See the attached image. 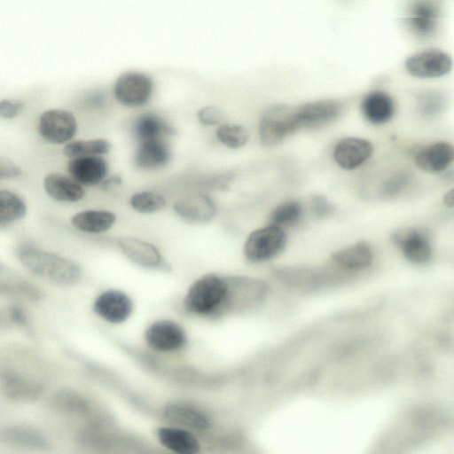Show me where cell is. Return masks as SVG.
Listing matches in <instances>:
<instances>
[{"mask_svg":"<svg viewBox=\"0 0 454 454\" xmlns=\"http://www.w3.org/2000/svg\"><path fill=\"white\" fill-rule=\"evenodd\" d=\"M18 259L33 275L58 286H72L81 278L80 267L52 252L32 247L19 249Z\"/></svg>","mask_w":454,"mask_h":454,"instance_id":"6da1fadb","label":"cell"},{"mask_svg":"<svg viewBox=\"0 0 454 454\" xmlns=\"http://www.w3.org/2000/svg\"><path fill=\"white\" fill-rule=\"evenodd\" d=\"M228 283L215 274H207L195 280L184 300L185 309L196 315L215 311L228 297Z\"/></svg>","mask_w":454,"mask_h":454,"instance_id":"7a4b0ae2","label":"cell"},{"mask_svg":"<svg viewBox=\"0 0 454 454\" xmlns=\"http://www.w3.org/2000/svg\"><path fill=\"white\" fill-rule=\"evenodd\" d=\"M301 129L297 106L275 105L262 116L259 138L263 145L273 146Z\"/></svg>","mask_w":454,"mask_h":454,"instance_id":"3957f363","label":"cell"},{"mask_svg":"<svg viewBox=\"0 0 454 454\" xmlns=\"http://www.w3.org/2000/svg\"><path fill=\"white\" fill-rule=\"evenodd\" d=\"M286 234L283 228L269 224L251 232L244 245L247 260L258 263L278 255L286 247Z\"/></svg>","mask_w":454,"mask_h":454,"instance_id":"277c9868","label":"cell"},{"mask_svg":"<svg viewBox=\"0 0 454 454\" xmlns=\"http://www.w3.org/2000/svg\"><path fill=\"white\" fill-rule=\"evenodd\" d=\"M77 121L69 111L51 108L41 114L37 129L41 137L51 145H63L72 141L77 132Z\"/></svg>","mask_w":454,"mask_h":454,"instance_id":"5b68a950","label":"cell"},{"mask_svg":"<svg viewBox=\"0 0 454 454\" xmlns=\"http://www.w3.org/2000/svg\"><path fill=\"white\" fill-rule=\"evenodd\" d=\"M153 82L147 74L129 71L121 74L114 85L115 99L127 107H139L145 105L151 98Z\"/></svg>","mask_w":454,"mask_h":454,"instance_id":"8992f818","label":"cell"},{"mask_svg":"<svg viewBox=\"0 0 454 454\" xmlns=\"http://www.w3.org/2000/svg\"><path fill=\"white\" fill-rule=\"evenodd\" d=\"M392 240L411 262L426 263L432 258L429 232L422 228H405L392 234Z\"/></svg>","mask_w":454,"mask_h":454,"instance_id":"52a82bcc","label":"cell"},{"mask_svg":"<svg viewBox=\"0 0 454 454\" xmlns=\"http://www.w3.org/2000/svg\"><path fill=\"white\" fill-rule=\"evenodd\" d=\"M147 345L158 352H171L182 348L186 342L184 329L176 322L161 319L151 324L145 333Z\"/></svg>","mask_w":454,"mask_h":454,"instance_id":"ba28073f","label":"cell"},{"mask_svg":"<svg viewBox=\"0 0 454 454\" xmlns=\"http://www.w3.org/2000/svg\"><path fill=\"white\" fill-rule=\"evenodd\" d=\"M94 312L112 324L126 321L133 311V302L124 292L109 289L101 293L93 302Z\"/></svg>","mask_w":454,"mask_h":454,"instance_id":"9c48e42d","label":"cell"},{"mask_svg":"<svg viewBox=\"0 0 454 454\" xmlns=\"http://www.w3.org/2000/svg\"><path fill=\"white\" fill-rule=\"evenodd\" d=\"M451 59L438 50H428L410 57L405 67L407 71L419 78H435L448 74L451 68Z\"/></svg>","mask_w":454,"mask_h":454,"instance_id":"30bf717a","label":"cell"},{"mask_svg":"<svg viewBox=\"0 0 454 454\" xmlns=\"http://www.w3.org/2000/svg\"><path fill=\"white\" fill-rule=\"evenodd\" d=\"M108 170L106 160L99 155L71 158L67 163L69 176L82 186H99Z\"/></svg>","mask_w":454,"mask_h":454,"instance_id":"8fae6325","label":"cell"},{"mask_svg":"<svg viewBox=\"0 0 454 454\" xmlns=\"http://www.w3.org/2000/svg\"><path fill=\"white\" fill-rule=\"evenodd\" d=\"M181 218L197 223L211 221L217 211L213 199L204 192H192L176 200L173 205Z\"/></svg>","mask_w":454,"mask_h":454,"instance_id":"7c38bea8","label":"cell"},{"mask_svg":"<svg viewBox=\"0 0 454 454\" xmlns=\"http://www.w3.org/2000/svg\"><path fill=\"white\" fill-rule=\"evenodd\" d=\"M373 153L372 144L361 137H345L333 148V159L343 169L352 170L362 166Z\"/></svg>","mask_w":454,"mask_h":454,"instance_id":"4fadbf2b","label":"cell"},{"mask_svg":"<svg viewBox=\"0 0 454 454\" xmlns=\"http://www.w3.org/2000/svg\"><path fill=\"white\" fill-rule=\"evenodd\" d=\"M168 422L182 428L206 431L211 427L210 417L195 406L184 403H170L162 411Z\"/></svg>","mask_w":454,"mask_h":454,"instance_id":"5bb4252c","label":"cell"},{"mask_svg":"<svg viewBox=\"0 0 454 454\" xmlns=\"http://www.w3.org/2000/svg\"><path fill=\"white\" fill-rule=\"evenodd\" d=\"M301 129L318 128L335 121L343 111V105L333 99H322L297 106Z\"/></svg>","mask_w":454,"mask_h":454,"instance_id":"9a60e30c","label":"cell"},{"mask_svg":"<svg viewBox=\"0 0 454 454\" xmlns=\"http://www.w3.org/2000/svg\"><path fill=\"white\" fill-rule=\"evenodd\" d=\"M171 150L165 138L138 142L134 152V166L144 170H155L168 164Z\"/></svg>","mask_w":454,"mask_h":454,"instance_id":"2e32d148","label":"cell"},{"mask_svg":"<svg viewBox=\"0 0 454 454\" xmlns=\"http://www.w3.org/2000/svg\"><path fill=\"white\" fill-rule=\"evenodd\" d=\"M440 15L439 0H413L409 9L407 22L416 35L427 37L436 29Z\"/></svg>","mask_w":454,"mask_h":454,"instance_id":"e0dca14e","label":"cell"},{"mask_svg":"<svg viewBox=\"0 0 454 454\" xmlns=\"http://www.w3.org/2000/svg\"><path fill=\"white\" fill-rule=\"evenodd\" d=\"M52 402L59 411L86 418L90 423L106 422L104 414L96 410L93 403L74 390H60L53 396Z\"/></svg>","mask_w":454,"mask_h":454,"instance_id":"ac0fdd59","label":"cell"},{"mask_svg":"<svg viewBox=\"0 0 454 454\" xmlns=\"http://www.w3.org/2000/svg\"><path fill=\"white\" fill-rule=\"evenodd\" d=\"M118 247L126 257L137 265L151 269L163 265L160 250L148 241L135 237H123L118 240Z\"/></svg>","mask_w":454,"mask_h":454,"instance_id":"d6986e66","label":"cell"},{"mask_svg":"<svg viewBox=\"0 0 454 454\" xmlns=\"http://www.w3.org/2000/svg\"><path fill=\"white\" fill-rule=\"evenodd\" d=\"M43 185L47 195L56 201L75 203L85 196V192L81 184L71 176L60 173L46 175Z\"/></svg>","mask_w":454,"mask_h":454,"instance_id":"ffe728a7","label":"cell"},{"mask_svg":"<svg viewBox=\"0 0 454 454\" xmlns=\"http://www.w3.org/2000/svg\"><path fill=\"white\" fill-rule=\"evenodd\" d=\"M454 160V147L447 142H436L420 149L415 157L419 168L428 173L440 172Z\"/></svg>","mask_w":454,"mask_h":454,"instance_id":"44dd1931","label":"cell"},{"mask_svg":"<svg viewBox=\"0 0 454 454\" xmlns=\"http://www.w3.org/2000/svg\"><path fill=\"white\" fill-rule=\"evenodd\" d=\"M1 388L8 398L16 402H32L43 391L40 383L12 372H2Z\"/></svg>","mask_w":454,"mask_h":454,"instance_id":"7402d4cb","label":"cell"},{"mask_svg":"<svg viewBox=\"0 0 454 454\" xmlns=\"http://www.w3.org/2000/svg\"><path fill=\"white\" fill-rule=\"evenodd\" d=\"M331 259L343 270L357 271L371 265L373 251L369 243L362 240L333 252Z\"/></svg>","mask_w":454,"mask_h":454,"instance_id":"603a6c76","label":"cell"},{"mask_svg":"<svg viewBox=\"0 0 454 454\" xmlns=\"http://www.w3.org/2000/svg\"><path fill=\"white\" fill-rule=\"evenodd\" d=\"M115 213L106 209H86L72 215L71 224L78 231L89 234H100L115 223Z\"/></svg>","mask_w":454,"mask_h":454,"instance_id":"cb8c5ba5","label":"cell"},{"mask_svg":"<svg viewBox=\"0 0 454 454\" xmlns=\"http://www.w3.org/2000/svg\"><path fill=\"white\" fill-rule=\"evenodd\" d=\"M364 118L372 124L380 125L389 121L395 114L392 98L383 91L367 94L361 104Z\"/></svg>","mask_w":454,"mask_h":454,"instance_id":"d4e9b609","label":"cell"},{"mask_svg":"<svg viewBox=\"0 0 454 454\" xmlns=\"http://www.w3.org/2000/svg\"><path fill=\"white\" fill-rule=\"evenodd\" d=\"M157 437L168 450L177 454H196L200 445L197 438L182 427H159Z\"/></svg>","mask_w":454,"mask_h":454,"instance_id":"484cf974","label":"cell"},{"mask_svg":"<svg viewBox=\"0 0 454 454\" xmlns=\"http://www.w3.org/2000/svg\"><path fill=\"white\" fill-rule=\"evenodd\" d=\"M132 132L138 142L164 138L174 133L172 126L160 115L147 112L138 115L133 122Z\"/></svg>","mask_w":454,"mask_h":454,"instance_id":"4316f807","label":"cell"},{"mask_svg":"<svg viewBox=\"0 0 454 454\" xmlns=\"http://www.w3.org/2000/svg\"><path fill=\"white\" fill-rule=\"evenodd\" d=\"M1 440L14 445L33 449H44L49 446L43 434L34 429L23 427L4 429L1 433Z\"/></svg>","mask_w":454,"mask_h":454,"instance_id":"83f0119b","label":"cell"},{"mask_svg":"<svg viewBox=\"0 0 454 454\" xmlns=\"http://www.w3.org/2000/svg\"><path fill=\"white\" fill-rule=\"evenodd\" d=\"M27 206L23 199L10 190L0 191V225L13 223L24 218Z\"/></svg>","mask_w":454,"mask_h":454,"instance_id":"f1b7e54d","label":"cell"},{"mask_svg":"<svg viewBox=\"0 0 454 454\" xmlns=\"http://www.w3.org/2000/svg\"><path fill=\"white\" fill-rule=\"evenodd\" d=\"M112 149V144L105 138L73 140L66 144L63 153L68 158L80 156H103Z\"/></svg>","mask_w":454,"mask_h":454,"instance_id":"f546056e","label":"cell"},{"mask_svg":"<svg viewBox=\"0 0 454 454\" xmlns=\"http://www.w3.org/2000/svg\"><path fill=\"white\" fill-rule=\"evenodd\" d=\"M303 214L302 205L297 200H287L280 203L271 211L269 221L270 224L286 228L298 223Z\"/></svg>","mask_w":454,"mask_h":454,"instance_id":"4dcf8cb0","label":"cell"},{"mask_svg":"<svg viewBox=\"0 0 454 454\" xmlns=\"http://www.w3.org/2000/svg\"><path fill=\"white\" fill-rule=\"evenodd\" d=\"M131 207L140 214H153L162 210L167 204L166 199L156 192L141 191L129 198Z\"/></svg>","mask_w":454,"mask_h":454,"instance_id":"1f68e13d","label":"cell"},{"mask_svg":"<svg viewBox=\"0 0 454 454\" xmlns=\"http://www.w3.org/2000/svg\"><path fill=\"white\" fill-rule=\"evenodd\" d=\"M215 136L223 145L232 149L244 146L249 138L248 131L244 126L231 123L221 124Z\"/></svg>","mask_w":454,"mask_h":454,"instance_id":"d6a6232c","label":"cell"},{"mask_svg":"<svg viewBox=\"0 0 454 454\" xmlns=\"http://www.w3.org/2000/svg\"><path fill=\"white\" fill-rule=\"evenodd\" d=\"M1 292L7 295H12L27 301H37L41 298V292L29 282L20 279L11 278L2 280Z\"/></svg>","mask_w":454,"mask_h":454,"instance_id":"836d02e7","label":"cell"},{"mask_svg":"<svg viewBox=\"0 0 454 454\" xmlns=\"http://www.w3.org/2000/svg\"><path fill=\"white\" fill-rule=\"evenodd\" d=\"M310 208L312 213L319 217H328L335 211V207L325 195H315L310 200Z\"/></svg>","mask_w":454,"mask_h":454,"instance_id":"e575fe53","label":"cell"},{"mask_svg":"<svg viewBox=\"0 0 454 454\" xmlns=\"http://www.w3.org/2000/svg\"><path fill=\"white\" fill-rule=\"evenodd\" d=\"M199 121L206 126L219 124L223 120L221 110L215 106H208L201 108L197 113Z\"/></svg>","mask_w":454,"mask_h":454,"instance_id":"d590c367","label":"cell"},{"mask_svg":"<svg viewBox=\"0 0 454 454\" xmlns=\"http://www.w3.org/2000/svg\"><path fill=\"white\" fill-rule=\"evenodd\" d=\"M24 103L17 99H3L0 102V117L4 120L15 118L23 109Z\"/></svg>","mask_w":454,"mask_h":454,"instance_id":"8d00e7d4","label":"cell"},{"mask_svg":"<svg viewBox=\"0 0 454 454\" xmlns=\"http://www.w3.org/2000/svg\"><path fill=\"white\" fill-rule=\"evenodd\" d=\"M22 171L19 166L8 159L0 160V177L1 179H15L21 176Z\"/></svg>","mask_w":454,"mask_h":454,"instance_id":"74e56055","label":"cell"},{"mask_svg":"<svg viewBox=\"0 0 454 454\" xmlns=\"http://www.w3.org/2000/svg\"><path fill=\"white\" fill-rule=\"evenodd\" d=\"M405 182V176H395L385 184L382 188V194H384V196H392V194L398 192V191L402 189Z\"/></svg>","mask_w":454,"mask_h":454,"instance_id":"f35d334b","label":"cell"},{"mask_svg":"<svg viewBox=\"0 0 454 454\" xmlns=\"http://www.w3.org/2000/svg\"><path fill=\"white\" fill-rule=\"evenodd\" d=\"M435 96L436 95L430 94L423 97L420 102L421 111L426 114H434L439 110V107H441V98Z\"/></svg>","mask_w":454,"mask_h":454,"instance_id":"ab89813d","label":"cell"},{"mask_svg":"<svg viewBox=\"0 0 454 454\" xmlns=\"http://www.w3.org/2000/svg\"><path fill=\"white\" fill-rule=\"evenodd\" d=\"M11 320L17 325L25 326L27 324L26 313L19 307H12L9 310Z\"/></svg>","mask_w":454,"mask_h":454,"instance_id":"60d3db41","label":"cell"},{"mask_svg":"<svg viewBox=\"0 0 454 454\" xmlns=\"http://www.w3.org/2000/svg\"><path fill=\"white\" fill-rule=\"evenodd\" d=\"M122 179L120 176L106 177L99 185L102 189L108 190L121 185Z\"/></svg>","mask_w":454,"mask_h":454,"instance_id":"b9f144b4","label":"cell"},{"mask_svg":"<svg viewBox=\"0 0 454 454\" xmlns=\"http://www.w3.org/2000/svg\"><path fill=\"white\" fill-rule=\"evenodd\" d=\"M443 204L448 207H454V188L447 192L442 199Z\"/></svg>","mask_w":454,"mask_h":454,"instance_id":"7bdbcfd3","label":"cell"}]
</instances>
